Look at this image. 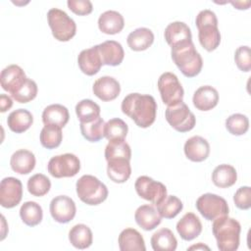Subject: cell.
<instances>
[{
	"mask_svg": "<svg viewBox=\"0 0 251 251\" xmlns=\"http://www.w3.org/2000/svg\"><path fill=\"white\" fill-rule=\"evenodd\" d=\"M34 154L26 149H19L13 153L10 159L12 170L20 175L29 174L35 167Z\"/></svg>",
	"mask_w": 251,
	"mask_h": 251,
	"instance_id": "obj_26",
	"label": "cell"
},
{
	"mask_svg": "<svg viewBox=\"0 0 251 251\" xmlns=\"http://www.w3.org/2000/svg\"><path fill=\"white\" fill-rule=\"evenodd\" d=\"M75 189L78 198L91 206L101 204L108 197L107 186L91 175L81 176L75 183Z\"/></svg>",
	"mask_w": 251,
	"mask_h": 251,
	"instance_id": "obj_5",
	"label": "cell"
},
{
	"mask_svg": "<svg viewBox=\"0 0 251 251\" xmlns=\"http://www.w3.org/2000/svg\"><path fill=\"white\" fill-rule=\"evenodd\" d=\"M154 41V33L147 27H138L131 31L126 38L128 47L133 51H144Z\"/></svg>",
	"mask_w": 251,
	"mask_h": 251,
	"instance_id": "obj_28",
	"label": "cell"
},
{
	"mask_svg": "<svg viewBox=\"0 0 251 251\" xmlns=\"http://www.w3.org/2000/svg\"><path fill=\"white\" fill-rule=\"evenodd\" d=\"M121 251H145V242L141 233L132 227L123 229L118 238Z\"/></svg>",
	"mask_w": 251,
	"mask_h": 251,
	"instance_id": "obj_23",
	"label": "cell"
},
{
	"mask_svg": "<svg viewBox=\"0 0 251 251\" xmlns=\"http://www.w3.org/2000/svg\"><path fill=\"white\" fill-rule=\"evenodd\" d=\"M37 91L38 88L36 82L33 79L27 77L25 84L11 96L19 103H28L36 97Z\"/></svg>",
	"mask_w": 251,
	"mask_h": 251,
	"instance_id": "obj_42",
	"label": "cell"
},
{
	"mask_svg": "<svg viewBox=\"0 0 251 251\" xmlns=\"http://www.w3.org/2000/svg\"><path fill=\"white\" fill-rule=\"evenodd\" d=\"M130 160L114 159L107 161V175L109 178L116 183L126 182L131 175Z\"/></svg>",
	"mask_w": 251,
	"mask_h": 251,
	"instance_id": "obj_27",
	"label": "cell"
},
{
	"mask_svg": "<svg viewBox=\"0 0 251 251\" xmlns=\"http://www.w3.org/2000/svg\"><path fill=\"white\" fill-rule=\"evenodd\" d=\"M23 197V184L17 177H4L0 183V204L11 209L16 207Z\"/></svg>",
	"mask_w": 251,
	"mask_h": 251,
	"instance_id": "obj_12",
	"label": "cell"
},
{
	"mask_svg": "<svg viewBox=\"0 0 251 251\" xmlns=\"http://www.w3.org/2000/svg\"><path fill=\"white\" fill-rule=\"evenodd\" d=\"M103 62L107 66H119L125 57V51L122 44L115 40H106L97 45Z\"/></svg>",
	"mask_w": 251,
	"mask_h": 251,
	"instance_id": "obj_21",
	"label": "cell"
},
{
	"mask_svg": "<svg viewBox=\"0 0 251 251\" xmlns=\"http://www.w3.org/2000/svg\"><path fill=\"white\" fill-rule=\"evenodd\" d=\"M237 179V173L234 167L228 164L217 166L212 173L213 183L220 188H227L232 186Z\"/></svg>",
	"mask_w": 251,
	"mask_h": 251,
	"instance_id": "obj_31",
	"label": "cell"
},
{
	"mask_svg": "<svg viewBox=\"0 0 251 251\" xmlns=\"http://www.w3.org/2000/svg\"><path fill=\"white\" fill-rule=\"evenodd\" d=\"M192 249H196V250H197V249H207V250H210V248H209L208 246L202 244L201 242H199L197 245H192V246H190V247L187 248V250H192Z\"/></svg>",
	"mask_w": 251,
	"mask_h": 251,
	"instance_id": "obj_48",
	"label": "cell"
},
{
	"mask_svg": "<svg viewBox=\"0 0 251 251\" xmlns=\"http://www.w3.org/2000/svg\"><path fill=\"white\" fill-rule=\"evenodd\" d=\"M134 188L139 197L156 206L167 197V187L165 184L147 176H138L135 180Z\"/></svg>",
	"mask_w": 251,
	"mask_h": 251,
	"instance_id": "obj_11",
	"label": "cell"
},
{
	"mask_svg": "<svg viewBox=\"0 0 251 251\" xmlns=\"http://www.w3.org/2000/svg\"><path fill=\"white\" fill-rule=\"evenodd\" d=\"M176 231L183 240H193L202 232L201 221L194 213L188 212L177 222Z\"/></svg>",
	"mask_w": 251,
	"mask_h": 251,
	"instance_id": "obj_19",
	"label": "cell"
},
{
	"mask_svg": "<svg viewBox=\"0 0 251 251\" xmlns=\"http://www.w3.org/2000/svg\"><path fill=\"white\" fill-rule=\"evenodd\" d=\"M70 114L67 107L61 104H51L42 112L44 126H52L63 128L69 122Z\"/></svg>",
	"mask_w": 251,
	"mask_h": 251,
	"instance_id": "obj_24",
	"label": "cell"
},
{
	"mask_svg": "<svg viewBox=\"0 0 251 251\" xmlns=\"http://www.w3.org/2000/svg\"><path fill=\"white\" fill-rule=\"evenodd\" d=\"M150 242L154 251H175L177 246V240L175 234L167 227L154 232Z\"/></svg>",
	"mask_w": 251,
	"mask_h": 251,
	"instance_id": "obj_29",
	"label": "cell"
},
{
	"mask_svg": "<svg viewBox=\"0 0 251 251\" xmlns=\"http://www.w3.org/2000/svg\"><path fill=\"white\" fill-rule=\"evenodd\" d=\"M50 188L51 181L43 174H35L31 176L27 180V190L33 196H44L49 192Z\"/></svg>",
	"mask_w": 251,
	"mask_h": 251,
	"instance_id": "obj_40",
	"label": "cell"
},
{
	"mask_svg": "<svg viewBox=\"0 0 251 251\" xmlns=\"http://www.w3.org/2000/svg\"><path fill=\"white\" fill-rule=\"evenodd\" d=\"M92 91L102 101L115 100L121 92L120 82L110 75H104L97 78L92 86Z\"/></svg>",
	"mask_w": 251,
	"mask_h": 251,
	"instance_id": "obj_16",
	"label": "cell"
},
{
	"mask_svg": "<svg viewBox=\"0 0 251 251\" xmlns=\"http://www.w3.org/2000/svg\"><path fill=\"white\" fill-rule=\"evenodd\" d=\"M27 76L24 70L18 65H9L4 68L0 75L1 86L11 95L17 92L26 81Z\"/></svg>",
	"mask_w": 251,
	"mask_h": 251,
	"instance_id": "obj_15",
	"label": "cell"
},
{
	"mask_svg": "<svg viewBox=\"0 0 251 251\" xmlns=\"http://www.w3.org/2000/svg\"><path fill=\"white\" fill-rule=\"evenodd\" d=\"M47 21L55 39L66 42L75 35L76 25L65 11L58 8L50 9L47 13Z\"/></svg>",
	"mask_w": 251,
	"mask_h": 251,
	"instance_id": "obj_6",
	"label": "cell"
},
{
	"mask_svg": "<svg viewBox=\"0 0 251 251\" xmlns=\"http://www.w3.org/2000/svg\"><path fill=\"white\" fill-rule=\"evenodd\" d=\"M80 132L82 136L90 142H97L105 137L104 128H105V122L99 116L95 120L89 123H80L79 125Z\"/></svg>",
	"mask_w": 251,
	"mask_h": 251,
	"instance_id": "obj_34",
	"label": "cell"
},
{
	"mask_svg": "<svg viewBox=\"0 0 251 251\" xmlns=\"http://www.w3.org/2000/svg\"><path fill=\"white\" fill-rule=\"evenodd\" d=\"M105 159L106 161L114 159H127L131 158L130 146L125 139L109 141L105 148Z\"/></svg>",
	"mask_w": 251,
	"mask_h": 251,
	"instance_id": "obj_36",
	"label": "cell"
},
{
	"mask_svg": "<svg viewBox=\"0 0 251 251\" xmlns=\"http://www.w3.org/2000/svg\"><path fill=\"white\" fill-rule=\"evenodd\" d=\"M195 24L201 46L208 52L217 49L221 43V33L218 28L216 14L212 10L204 9L196 16Z\"/></svg>",
	"mask_w": 251,
	"mask_h": 251,
	"instance_id": "obj_3",
	"label": "cell"
},
{
	"mask_svg": "<svg viewBox=\"0 0 251 251\" xmlns=\"http://www.w3.org/2000/svg\"><path fill=\"white\" fill-rule=\"evenodd\" d=\"M195 206L201 216L208 221H214L219 217L226 216L229 212L226 199L214 193H205L199 196Z\"/></svg>",
	"mask_w": 251,
	"mask_h": 251,
	"instance_id": "obj_8",
	"label": "cell"
},
{
	"mask_svg": "<svg viewBox=\"0 0 251 251\" xmlns=\"http://www.w3.org/2000/svg\"><path fill=\"white\" fill-rule=\"evenodd\" d=\"M100 106L91 99H82L75 105V114L80 123H89L100 116Z\"/></svg>",
	"mask_w": 251,
	"mask_h": 251,
	"instance_id": "obj_35",
	"label": "cell"
},
{
	"mask_svg": "<svg viewBox=\"0 0 251 251\" xmlns=\"http://www.w3.org/2000/svg\"><path fill=\"white\" fill-rule=\"evenodd\" d=\"M127 131L128 126L126 123L120 118H114L105 123L104 134L109 141L125 139Z\"/></svg>",
	"mask_w": 251,
	"mask_h": 251,
	"instance_id": "obj_37",
	"label": "cell"
},
{
	"mask_svg": "<svg viewBox=\"0 0 251 251\" xmlns=\"http://www.w3.org/2000/svg\"><path fill=\"white\" fill-rule=\"evenodd\" d=\"M184 154L192 162H203L209 157L210 144L200 135H194L188 138L183 146Z\"/></svg>",
	"mask_w": 251,
	"mask_h": 251,
	"instance_id": "obj_18",
	"label": "cell"
},
{
	"mask_svg": "<svg viewBox=\"0 0 251 251\" xmlns=\"http://www.w3.org/2000/svg\"><path fill=\"white\" fill-rule=\"evenodd\" d=\"M69 240L74 247L77 249H86L92 244V231L86 225L77 224L70 229Z\"/></svg>",
	"mask_w": 251,
	"mask_h": 251,
	"instance_id": "obj_32",
	"label": "cell"
},
{
	"mask_svg": "<svg viewBox=\"0 0 251 251\" xmlns=\"http://www.w3.org/2000/svg\"><path fill=\"white\" fill-rule=\"evenodd\" d=\"M164 36L171 48H177L192 42V34L189 26L183 22L169 24L164 31Z\"/></svg>",
	"mask_w": 251,
	"mask_h": 251,
	"instance_id": "obj_14",
	"label": "cell"
},
{
	"mask_svg": "<svg viewBox=\"0 0 251 251\" xmlns=\"http://www.w3.org/2000/svg\"><path fill=\"white\" fill-rule=\"evenodd\" d=\"M174 63L186 77L196 76L202 70L203 60L193 42L171 50Z\"/></svg>",
	"mask_w": 251,
	"mask_h": 251,
	"instance_id": "obj_4",
	"label": "cell"
},
{
	"mask_svg": "<svg viewBox=\"0 0 251 251\" xmlns=\"http://www.w3.org/2000/svg\"><path fill=\"white\" fill-rule=\"evenodd\" d=\"M134 219L136 224L144 230L156 228L162 221L159 212L149 204L139 206L134 213Z\"/></svg>",
	"mask_w": 251,
	"mask_h": 251,
	"instance_id": "obj_22",
	"label": "cell"
},
{
	"mask_svg": "<svg viewBox=\"0 0 251 251\" xmlns=\"http://www.w3.org/2000/svg\"><path fill=\"white\" fill-rule=\"evenodd\" d=\"M13 106V100L11 97H9L6 94L0 95V111L2 113L6 112Z\"/></svg>",
	"mask_w": 251,
	"mask_h": 251,
	"instance_id": "obj_46",
	"label": "cell"
},
{
	"mask_svg": "<svg viewBox=\"0 0 251 251\" xmlns=\"http://www.w3.org/2000/svg\"><path fill=\"white\" fill-rule=\"evenodd\" d=\"M233 202L235 206L240 210H248L251 207V188L250 186L239 187L234 195Z\"/></svg>",
	"mask_w": 251,
	"mask_h": 251,
	"instance_id": "obj_44",
	"label": "cell"
},
{
	"mask_svg": "<svg viewBox=\"0 0 251 251\" xmlns=\"http://www.w3.org/2000/svg\"><path fill=\"white\" fill-rule=\"evenodd\" d=\"M40 143L44 148L54 149L57 148L63 139L62 128L52 126H44L40 131L39 135Z\"/></svg>",
	"mask_w": 251,
	"mask_h": 251,
	"instance_id": "obj_39",
	"label": "cell"
},
{
	"mask_svg": "<svg viewBox=\"0 0 251 251\" xmlns=\"http://www.w3.org/2000/svg\"><path fill=\"white\" fill-rule=\"evenodd\" d=\"M234 61L237 68L247 73L251 70V52L250 47L247 45L239 46L234 52Z\"/></svg>",
	"mask_w": 251,
	"mask_h": 251,
	"instance_id": "obj_43",
	"label": "cell"
},
{
	"mask_svg": "<svg viewBox=\"0 0 251 251\" xmlns=\"http://www.w3.org/2000/svg\"><path fill=\"white\" fill-rule=\"evenodd\" d=\"M48 173L56 178L75 176L80 170L78 157L72 153L53 156L47 164Z\"/></svg>",
	"mask_w": 251,
	"mask_h": 251,
	"instance_id": "obj_9",
	"label": "cell"
},
{
	"mask_svg": "<svg viewBox=\"0 0 251 251\" xmlns=\"http://www.w3.org/2000/svg\"><path fill=\"white\" fill-rule=\"evenodd\" d=\"M52 218L60 224H67L71 222L76 213L75 201L67 195H59L54 197L49 206Z\"/></svg>",
	"mask_w": 251,
	"mask_h": 251,
	"instance_id": "obj_13",
	"label": "cell"
},
{
	"mask_svg": "<svg viewBox=\"0 0 251 251\" xmlns=\"http://www.w3.org/2000/svg\"><path fill=\"white\" fill-rule=\"evenodd\" d=\"M20 217L26 226H35L41 223L43 211L38 203L26 201L20 208Z\"/></svg>",
	"mask_w": 251,
	"mask_h": 251,
	"instance_id": "obj_33",
	"label": "cell"
},
{
	"mask_svg": "<svg viewBox=\"0 0 251 251\" xmlns=\"http://www.w3.org/2000/svg\"><path fill=\"white\" fill-rule=\"evenodd\" d=\"M192 102L197 110L210 111L218 105L219 92L211 85H202L195 90Z\"/></svg>",
	"mask_w": 251,
	"mask_h": 251,
	"instance_id": "obj_20",
	"label": "cell"
},
{
	"mask_svg": "<svg viewBox=\"0 0 251 251\" xmlns=\"http://www.w3.org/2000/svg\"><path fill=\"white\" fill-rule=\"evenodd\" d=\"M183 208V204L179 198L175 195H167V197L157 205V211L160 216L165 219H174Z\"/></svg>",
	"mask_w": 251,
	"mask_h": 251,
	"instance_id": "obj_38",
	"label": "cell"
},
{
	"mask_svg": "<svg viewBox=\"0 0 251 251\" xmlns=\"http://www.w3.org/2000/svg\"><path fill=\"white\" fill-rule=\"evenodd\" d=\"M226 127L232 135H242L249 128V120L243 114H232L226 120Z\"/></svg>",
	"mask_w": 251,
	"mask_h": 251,
	"instance_id": "obj_41",
	"label": "cell"
},
{
	"mask_svg": "<svg viewBox=\"0 0 251 251\" xmlns=\"http://www.w3.org/2000/svg\"><path fill=\"white\" fill-rule=\"evenodd\" d=\"M230 3L236 8V9H238V10H246V9H248L249 8V6H250V4H251V2L250 1H230Z\"/></svg>",
	"mask_w": 251,
	"mask_h": 251,
	"instance_id": "obj_47",
	"label": "cell"
},
{
	"mask_svg": "<svg viewBox=\"0 0 251 251\" xmlns=\"http://www.w3.org/2000/svg\"><path fill=\"white\" fill-rule=\"evenodd\" d=\"M77 64L83 74L87 75H94L97 74L103 66L98 46L95 45L80 51L77 56Z\"/></svg>",
	"mask_w": 251,
	"mask_h": 251,
	"instance_id": "obj_17",
	"label": "cell"
},
{
	"mask_svg": "<svg viewBox=\"0 0 251 251\" xmlns=\"http://www.w3.org/2000/svg\"><path fill=\"white\" fill-rule=\"evenodd\" d=\"M165 116L169 125L178 132H187L191 130L196 124L194 114L183 101L168 106Z\"/></svg>",
	"mask_w": 251,
	"mask_h": 251,
	"instance_id": "obj_7",
	"label": "cell"
},
{
	"mask_svg": "<svg viewBox=\"0 0 251 251\" xmlns=\"http://www.w3.org/2000/svg\"><path fill=\"white\" fill-rule=\"evenodd\" d=\"M212 231L220 251H235L239 246L241 226L238 221L222 216L213 221Z\"/></svg>",
	"mask_w": 251,
	"mask_h": 251,
	"instance_id": "obj_2",
	"label": "cell"
},
{
	"mask_svg": "<svg viewBox=\"0 0 251 251\" xmlns=\"http://www.w3.org/2000/svg\"><path fill=\"white\" fill-rule=\"evenodd\" d=\"M67 5L69 9L79 16H85L92 12L93 6L89 0H68Z\"/></svg>",
	"mask_w": 251,
	"mask_h": 251,
	"instance_id": "obj_45",
	"label": "cell"
},
{
	"mask_svg": "<svg viewBox=\"0 0 251 251\" xmlns=\"http://www.w3.org/2000/svg\"><path fill=\"white\" fill-rule=\"evenodd\" d=\"M121 108L139 127H149L155 122L157 103L152 95L129 93L123 99Z\"/></svg>",
	"mask_w": 251,
	"mask_h": 251,
	"instance_id": "obj_1",
	"label": "cell"
},
{
	"mask_svg": "<svg viewBox=\"0 0 251 251\" xmlns=\"http://www.w3.org/2000/svg\"><path fill=\"white\" fill-rule=\"evenodd\" d=\"M124 26V17L118 11L108 10L99 16L98 27L103 33L116 34L121 32Z\"/></svg>",
	"mask_w": 251,
	"mask_h": 251,
	"instance_id": "obj_25",
	"label": "cell"
},
{
	"mask_svg": "<svg viewBox=\"0 0 251 251\" xmlns=\"http://www.w3.org/2000/svg\"><path fill=\"white\" fill-rule=\"evenodd\" d=\"M157 86L162 101L166 105L171 106L182 101L184 90L175 74L171 72L163 73L158 78Z\"/></svg>",
	"mask_w": 251,
	"mask_h": 251,
	"instance_id": "obj_10",
	"label": "cell"
},
{
	"mask_svg": "<svg viewBox=\"0 0 251 251\" xmlns=\"http://www.w3.org/2000/svg\"><path fill=\"white\" fill-rule=\"evenodd\" d=\"M33 123L32 114L26 109H18L11 112L7 118L9 128L16 132L22 133L27 130Z\"/></svg>",
	"mask_w": 251,
	"mask_h": 251,
	"instance_id": "obj_30",
	"label": "cell"
}]
</instances>
